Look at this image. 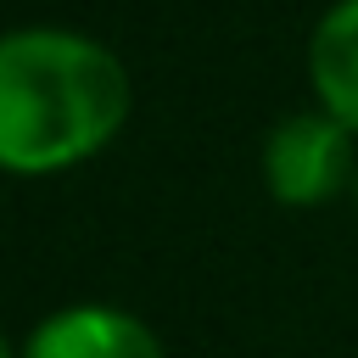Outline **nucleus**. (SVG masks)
I'll list each match as a JSON object with an SVG mask.
<instances>
[{
	"label": "nucleus",
	"mask_w": 358,
	"mask_h": 358,
	"mask_svg": "<svg viewBox=\"0 0 358 358\" xmlns=\"http://www.w3.org/2000/svg\"><path fill=\"white\" fill-rule=\"evenodd\" d=\"M129 117L123 62L67 28H17L0 45V162L56 173L95 157Z\"/></svg>",
	"instance_id": "1"
},
{
	"label": "nucleus",
	"mask_w": 358,
	"mask_h": 358,
	"mask_svg": "<svg viewBox=\"0 0 358 358\" xmlns=\"http://www.w3.org/2000/svg\"><path fill=\"white\" fill-rule=\"evenodd\" d=\"M263 179L285 207L330 201L352 173V129L330 112H291L263 145Z\"/></svg>",
	"instance_id": "2"
},
{
	"label": "nucleus",
	"mask_w": 358,
	"mask_h": 358,
	"mask_svg": "<svg viewBox=\"0 0 358 358\" xmlns=\"http://www.w3.org/2000/svg\"><path fill=\"white\" fill-rule=\"evenodd\" d=\"M22 358H162V347L145 319L84 302V308H62L39 319L22 341Z\"/></svg>",
	"instance_id": "3"
},
{
	"label": "nucleus",
	"mask_w": 358,
	"mask_h": 358,
	"mask_svg": "<svg viewBox=\"0 0 358 358\" xmlns=\"http://www.w3.org/2000/svg\"><path fill=\"white\" fill-rule=\"evenodd\" d=\"M308 73L319 90V106L358 134V0H336L308 45Z\"/></svg>",
	"instance_id": "4"
},
{
	"label": "nucleus",
	"mask_w": 358,
	"mask_h": 358,
	"mask_svg": "<svg viewBox=\"0 0 358 358\" xmlns=\"http://www.w3.org/2000/svg\"><path fill=\"white\" fill-rule=\"evenodd\" d=\"M352 190H358V179H352Z\"/></svg>",
	"instance_id": "5"
}]
</instances>
